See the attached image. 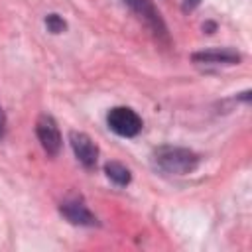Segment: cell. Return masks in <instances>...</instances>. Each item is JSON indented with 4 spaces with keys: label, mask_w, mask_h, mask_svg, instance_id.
<instances>
[{
    "label": "cell",
    "mask_w": 252,
    "mask_h": 252,
    "mask_svg": "<svg viewBox=\"0 0 252 252\" xmlns=\"http://www.w3.org/2000/svg\"><path fill=\"white\" fill-rule=\"evenodd\" d=\"M154 165L171 175H187L197 169L199 156L189 148L179 146H159L152 154Z\"/></svg>",
    "instance_id": "cell-1"
},
{
    "label": "cell",
    "mask_w": 252,
    "mask_h": 252,
    "mask_svg": "<svg viewBox=\"0 0 252 252\" xmlns=\"http://www.w3.org/2000/svg\"><path fill=\"white\" fill-rule=\"evenodd\" d=\"M106 124L114 134H118L122 138H134L142 130V118L138 116L136 110H132L128 106L110 108L106 114Z\"/></svg>",
    "instance_id": "cell-2"
},
{
    "label": "cell",
    "mask_w": 252,
    "mask_h": 252,
    "mask_svg": "<svg viewBox=\"0 0 252 252\" xmlns=\"http://www.w3.org/2000/svg\"><path fill=\"white\" fill-rule=\"evenodd\" d=\"M122 2H124L140 20H144L146 26H148L159 39H163V41L169 39L167 26H165V22H163L159 10L154 6L152 0H122Z\"/></svg>",
    "instance_id": "cell-3"
},
{
    "label": "cell",
    "mask_w": 252,
    "mask_h": 252,
    "mask_svg": "<svg viewBox=\"0 0 252 252\" xmlns=\"http://www.w3.org/2000/svg\"><path fill=\"white\" fill-rule=\"evenodd\" d=\"M35 134H37V140L41 144V148L47 152V156H57L61 152V132H59V126L57 122L53 120V116L49 114H41L35 122Z\"/></svg>",
    "instance_id": "cell-4"
},
{
    "label": "cell",
    "mask_w": 252,
    "mask_h": 252,
    "mask_svg": "<svg viewBox=\"0 0 252 252\" xmlns=\"http://www.w3.org/2000/svg\"><path fill=\"white\" fill-rule=\"evenodd\" d=\"M69 142H71V148H73V152H75V158H77L87 169L96 167L98 146L94 144V140H93L89 134L73 130V132L69 134Z\"/></svg>",
    "instance_id": "cell-5"
},
{
    "label": "cell",
    "mask_w": 252,
    "mask_h": 252,
    "mask_svg": "<svg viewBox=\"0 0 252 252\" xmlns=\"http://www.w3.org/2000/svg\"><path fill=\"white\" fill-rule=\"evenodd\" d=\"M61 215L71 222V224H79V226H96L98 220L96 217L91 213V209L81 201V199H69L63 201L59 207Z\"/></svg>",
    "instance_id": "cell-6"
},
{
    "label": "cell",
    "mask_w": 252,
    "mask_h": 252,
    "mask_svg": "<svg viewBox=\"0 0 252 252\" xmlns=\"http://www.w3.org/2000/svg\"><path fill=\"white\" fill-rule=\"evenodd\" d=\"M191 59L195 63H207V65H236L240 61V53L230 47H213L193 53Z\"/></svg>",
    "instance_id": "cell-7"
},
{
    "label": "cell",
    "mask_w": 252,
    "mask_h": 252,
    "mask_svg": "<svg viewBox=\"0 0 252 252\" xmlns=\"http://www.w3.org/2000/svg\"><path fill=\"white\" fill-rule=\"evenodd\" d=\"M104 173H106V177H108L114 185H118V187H126V185L132 181L130 169H128L124 163H120V161H106V163H104Z\"/></svg>",
    "instance_id": "cell-8"
},
{
    "label": "cell",
    "mask_w": 252,
    "mask_h": 252,
    "mask_svg": "<svg viewBox=\"0 0 252 252\" xmlns=\"http://www.w3.org/2000/svg\"><path fill=\"white\" fill-rule=\"evenodd\" d=\"M45 26H47V30H49L51 33H61V32L67 28L65 20H63L59 14H47V16H45Z\"/></svg>",
    "instance_id": "cell-9"
},
{
    "label": "cell",
    "mask_w": 252,
    "mask_h": 252,
    "mask_svg": "<svg viewBox=\"0 0 252 252\" xmlns=\"http://www.w3.org/2000/svg\"><path fill=\"white\" fill-rule=\"evenodd\" d=\"M199 4H201V0H183V10H185V12H191V10H195Z\"/></svg>",
    "instance_id": "cell-10"
},
{
    "label": "cell",
    "mask_w": 252,
    "mask_h": 252,
    "mask_svg": "<svg viewBox=\"0 0 252 252\" xmlns=\"http://www.w3.org/2000/svg\"><path fill=\"white\" fill-rule=\"evenodd\" d=\"M4 132H6V116H4V110L0 106V140L4 138Z\"/></svg>",
    "instance_id": "cell-11"
}]
</instances>
